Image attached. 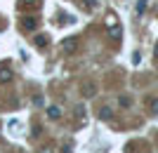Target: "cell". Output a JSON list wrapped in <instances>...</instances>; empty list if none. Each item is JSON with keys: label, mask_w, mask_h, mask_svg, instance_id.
I'll use <instances>...</instances> for the list:
<instances>
[{"label": "cell", "mask_w": 158, "mask_h": 153, "mask_svg": "<svg viewBox=\"0 0 158 153\" xmlns=\"http://www.w3.org/2000/svg\"><path fill=\"white\" fill-rule=\"evenodd\" d=\"M47 118L50 120H59L61 118V108L59 106H47Z\"/></svg>", "instance_id": "8992f818"}, {"label": "cell", "mask_w": 158, "mask_h": 153, "mask_svg": "<svg viewBox=\"0 0 158 153\" xmlns=\"http://www.w3.org/2000/svg\"><path fill=\"white\" fill-rule=\"evenodd\" d=\"M149 113H151V115H158V97L149 101Z\"/></svg>", "instance_id": "ba28073f"}, {"label": "cell", "mask_w": 158, "mask_h": 153, "mask_svg": "<svg viewBox=\"0 0 158 153\" xmlns=\"http://www.w3.org/2000/svg\"><path fill=\"white\" fill-rule=\"evenodd\" d=\"M111 115H113L111 106H102V108H99V118H102V120H111Z\"/></svg>", "instance_id": "52a82bcc"}, {"label": "cell", "mask_w": 158, "mask_h": 153, "mask_svg": "<svg viewBox=\"0 0 158 153\" xmlns=\"http://www.w3.org/2000/svg\"><path fill=\"white\" fill-rule=\"evenodd\" d=\"M12 68L10 66H0V83H10V80H12Z\"/></svg>", "instance_id": "5b68a950"}, {"label": "cell", "mask_w": 158, "mask_h": 153, "mask_svg": "<svg viewBox=\"0 0 158 153\" xmlns=\"http://www.w3.org/2000/svg\"><path fill=\"white\" fill-rule=\"evenodd\" d=\"M61 52H66V54H71V52H76V47H78V38H73V35H69V38H64L61 40Z\"/></svg>", "instance_id": "6da1fadb"}, {"label": "cell", "mask_w": 158, "mask_h": 153, "mask_svg": "<svg viewBox=\"0 0 158 153\" xmlns=\"http://www.w3.org/2000/svg\"><path fill=\"white\" fill-rule=\"evenodd\" d=\"M61 153H71V144H64V151Z\"/></svg>", "instance_id": "9a60e30c"}, {"label": "cell", "mask_w": 158, "mask_h": 153, "mask_svg": "<svg viewBox=\"0 0 158 153\" xmlns=\"http://www.w3.org/2000/svg\"><path fill=\"white\" fill-rule=\"evenodd\" d=\"M116 24H118V21H116V14H109V17H106V26H109V28H113Z\"/></svg>", "instance_id": "8fae6325"}, {"label": "cell", "mask_w": 158, "mask_h": 153, "mask_svg": "<svg viewBox=\"0 0 158 153\" xmlns=\"http://www.w3.org/2000/svg\"><path fill=\"white\" fill-rule=\"evenodd\" d=\"M118 104H120V106H123V108H130V106H132V99H130V97H125V94H123V97H120V99H118Z\"/></svg>", "instance_id": "9c48e42d"}, {"label": "cell", "mask_w": 158, "mask_h": 153, "mask_svg": "<svg viewBox=\"0 0 158 153\" xmlns=\"http://www.w3.org/2000/svg\"><path fill=\"white\" fill-rule=\"evenodd\" d=\"M76 111H78V120H80V123H85V106H78Z\"/></svg>", "instance_id": "7c38bea8"}, {"label": "cell", "mask_w": 158, "mask_h": 153, "mask_svg": "<svg viewBox=\"0 0 158 153\" xmlns=\"http://www.w3.org/2000/svg\"><path fill=\"white\" fill-rule=\"evenodd\" d=\"M38 24H40V19H35V17H24V19H21V28H24V31H35Z\"/></svg>", "instance_id": "3957f363"}, {"label": "cell", "mask_w": 158, "mask_h": 153, "mask_svg": "<svg viewBox=\"0 0 158 153\" xmlns=\"http://www.w3.org/2000/svg\"><path fill=\"white\" fill-rule=\"evenodd\" d=\"M153 57L158 59V42H156V47H153Z\"/></svg>", "instance_id": "e0dca14e"}, {"label": "cell", "mask_w": 158, "mask_h": 153, "mask_svg": "<svg viewBox=\"0 0 158 153\" xmlns=\"http://www.w3.org/2000/svg\"><path fill=\"white\" fill-rule=\"evenodd\" d=\"M144 10H146V0H139L137 2V14H142Z\"/></svg>", "instance_id": "4fadbf2b"}, {"label": "cell", "mask_w": 158, "mask_h": 153, "mask_svg": "<svg viewBox=\"0 0 158 153\" xmlns=\"http://www.w3.org/2000/svg\"><path fill=\"white\" fill-rule=\"evenodd\" d=\"M33 45L38 47V50H45V47L50 45V38H47L45 33H40V35H35V38H33Z\"/></svg>", "instance_id": "277c9868"}, {"label": "cell", "mask_w": 158, "mask_h": 153, "mask_svg": "<svg viewBox=\"0 0 158 153\" xmlns=\"http://www.w3.org/2000/svg\"><path fill=\"white\" fill-rule=\"evenodd\" d=\"M80 92H83V97L92 99L94 94H97V85H94L92 80H87V83H83V85H80Z\"/></svg>", "instance_id": "7a4b0ae2"}, {"label": "cell", "mask_w": 158, "mask_h": 153, "mask_svg": "<svg viewBox=\"0 0 158 153\" xmlns=\"http://www.w3.org/2000/svg\"><path fill=\"white\" fill-rule=\"evenodd\" d=\"M83 7H85L87 12H92L94 7H97V0H83Z\"/></svg>", "instance_id": "30bf717a"}, {"label": "cell", "mask_w": 158, "mask_h": 153, "mask_svg": "<svg viewBox=\"0 0 158 153\" xmlns=\"http://www.w3.org/2000/svg\"><path fill=\"white\" fill-rule=\"evenodd\" d=\"M38 153H52V148H50V146H45V148H40Z\"/></svg>", "instance_id": "2e32d148"}, {"label": "cell", "mask_w": 158, "mask_h": 153, "mask_svg": "<svg viewBox=\"0 0 158 153\" xmlns=\"http://www.w3.org/2000/svg\"><path fill=\"white\" fill-rule=\"evenodd\" d=\"M33 104H35V106H43V97H40V94H35V97H33Z\"/></svg>", "instance_id": "5bb4252c"}]
</instances>
